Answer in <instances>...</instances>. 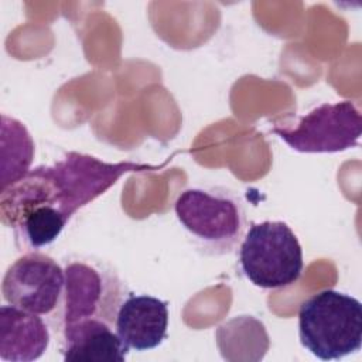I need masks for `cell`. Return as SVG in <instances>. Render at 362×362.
I'll use <instances>...</instances> for the list:
<instances>
[{"instance_id":"obj_3","label":"cell","mask_w":362,"mask_h":362,"mask_svg":"<svg viewBox=\"0 0 362 362\" xmlns=\"http://www.w3.org/2000/svg\"><path fill=\"white\" fill-rule=\"evenodd\" d=\"M174 212L195 245L206 255L230 253L243 238L246 216L240 198L221 187L184 189Z\"/></svg>"},{"instance_id":"obj_2","label":"cell","mask_w":362,"mask_h":362,"mask_svg":"<svg viewBox=\"0 0 362 362\" xmlns=\"http://www.w3.org/2000/svg\"><path fill=\"white\" fill-rule=\"evenodd\" d=\"M301 345L321 361H337L355 354L362 344V304L358 298L321 290L298 310Z\"/></svg>"},{"instance_id":"obj_9","label":"cell","mask_w":362,"mask_h":362,"mask_svg":"<svg viewBox=\"0 0 362 362\" xmlns=\"http://www.w3.org/2000/svg\"><path fill=\"white\" fill-rule=\"evenodd\" d=\"M49 331L41 315L4 304L0 308V358L31 362L44 355Z\"/></svg>"},{"instance_id":"obj_4","label":"cell","mask_w":362,"mask_h":362,"mask_svg":"<svg viewBox=\"0 0 362 362\" xmlns=\"http://www.w3.org/2000/svg\"><path fill=\"white\" fill-rule=\"evenodd\" d=\"M239 266L253 286L283 288L300 279L303 249L286 222L252 223L239 247Z\"/></svg>"},{"instance_id":"obj_1","label":"cell","mask_w":362,"mask_h":362,"mask_svg":"<svg viewBox=\"0 0 362 362\" xmlns=\"http://www.w3.org/2000/svg\"><path fill=\"white\" fill-rule=\"evenodd\" d=\"M132 161L105 163L92 156L68 153L52 165L30 170L21 180L1 191V218L33 206H52L68 221L102 195L126 173L156 170Z\"/></svg>"},{"instance_id":"obj_11","label":"cell","mask_w":362,"mask_h":362,"mask_svg":"<svg viewBox=\"0 0 362 362\" xmlns=\"http://www.w3.org/2000/svg\"><path fill=\"white\" fill-rule=\"evenodd\" d=\"M34 143L27 129L16 119L1 117V191L21 180L30 170Z\"/></svg>"},{"instance_id":"obj_5","label":"cell","mask_w":362,"mask_h":362,"mask_svg":"<svg viewBox=\"0 0 362 362\" xmlns=\"http://www.w3.org/2000/svg\"><path fill=\"white\" fill-rule=\"evenodd\" d=\"M65 291L59 315L61 331L83 322L102 321L113 325L124 300L126 286L106 266L74 260L65 267Z\"/></svg>"},{"instance_id":"obj_6","label":"cell","mask_w":362,"mask_h":362,"mask_svg":"<svg viewBox=\"0 0 362 362\" xmlns=\"http://www.w3.org/2000/svg\"><path fill=\"white\" fill-rule=\"evenodd\" d=\"M273 133L300 153H338L358 144L362 116L351 100L322 103L301 116L294 126H274Z\"/></svg>"},{"instance_id":"obj_7","label":"cell","mask_w":362,"mask_h":362,"mask_svg":"<svg viewBox=\"0 0 362 362\" xmlns=\"http://www.w3.org/2000/svg\"><path fill=\"white\" fill-rule=\"evenodd\" d=\"M65 291V270L52 257L28 252L6 272L1 294L6 304L21 310L57 317L59 321Z\"/></svg>"},{"instance_id":"obj_10","label":"cell","mask_w":362,"mask_h":362,"mask_svg":"<svg viewBox=\"0 0 362 362\" xmlns=\"http://www.w3.org/2000/svg\"><path fill=\"white\" fill-rule=\"evenodd\" d=\"M130 349L113 325L89 321L62 331V358L72 362H122Z\"/></svg>"},{"instance_id":"obj_8","label":"cell","mask_w":362,"mask_h":362,"mask_svg":"<svg viewBox=\"0 0 362 362\" xmlns=\"http://www.w3.org/2000/svg\"><path fill=\"white\" fill-rule=\"evenodd\" d=\"M167 328L168 304L148 294L129 293L116 314V334L129 349L139 352L161 345Z\"/></svg>"}]
</instances>
